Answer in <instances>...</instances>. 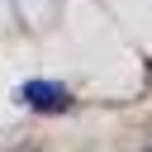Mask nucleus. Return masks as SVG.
Instances as JSON below:
<instances>
[{"label": "nucleus", "instance_id": "obj_1", "mask_svg": "<svg viewBox=\"0 0 152 152\" xmlns=\"http://www.w3.org/2000/svg\"><path fill=\"white\" fill-rule=\"evenodd\" d=\"M19 95H24V104H33L38 114H66V104H71V95H66L57 81H28Z\"/></svg>", "mask_w": 152, "mask_h": 152}]
</instances>
